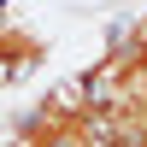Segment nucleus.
<instances>
[{
	"mask_svg": "<svg viewBox=\"0 0 147 147\" xmlns=\"http://www.w3.org/2000/svg\"><path fill=\"white\" fill-rule=\"evenodd\" d=\"M41 65H47L41 35L18 30V24H0V82H18V77H30V71H41Z\"/></svg>",
	"mask_w": 147,
	"mask_h": 147,
	"instance_id": "nucleus-1",
	"label": "nucleus"
}]
</instances>
